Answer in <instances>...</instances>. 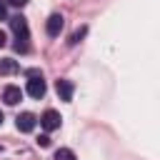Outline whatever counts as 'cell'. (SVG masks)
I'll use <instances>...</instances> for the list:
<instances>
[{
  "label": "cell",
  "mask_w": 160,
  "mask_h": 160,
  "mask_svg": "<svg viewBox=\"0 0 160 160\" xmlns=\"http://www.w3.org/2000/svg\"><path fill=\"white\" fill-rule=\"evenodd\" d=\"M62 25H65L62 15H60V12H52V15L48 18V22H45V30H48L50 38H58V35L62 32Z\"/></svg>",
  "instance_id": "cell-1"
},
{
  "label": "cell",
  "mask_w": 160,
  "mask_h": 160,
  "mask_svg": "<svg viewBox=\"0 0 160 160\" xmlns=\"http://www.w3.org/2000/svg\"><path fill=\"white\" fill-rule=\"evenodd\" d=\"M35 122H38V118H35L32 112H20V115L15 118V125H18L20 132H32V130H35Z\"/></svg>",
  "instance_id": "cell-2"
},
{
  "label": "cell",
  "mask_w": 160,
  "mask_h": 160,
  "mask_svg": "<svg viewBox=\"0 0 160 160\" xmlns=\"http://www.w3.org/2000/svg\"><path fill=\"white\" fill-rule=\"evenodd\" d=\"M10 28H12L15 38H30V32H28V20H25L22 15H12V18H10Z\"/></svg>",
  "instance_id": "cell-3"
},
{
  "label": "cell",
  "mask_w": 160,
  "mask_h": 160,
  "mask_svg": "<svg viewBox=\"0 0 160 160\" xmlns=\"http://www.w3.org/2000/svg\"><path fill=\"white\" fill-rule=\"evenodd\" d=\"M45 90H48V88H45V80H42V78H30V80H28V95H30V98L40 100V98L45 95Z\"/></svg>",
  "instance_id": "cell-4"
},
{
  "label": "cell",
  "mask_w": 160,
  "mask_h": 160,
  "mask_svg": "<svg viewBox=\"0 0 160 160\" xmlns=\"http://www.w3.org/2000/svg\"><path fill=\"white\" fill-rule=\"evenodd\" d=\"M55 90H58V98H60V100L70 102V100H72V92H75V85H72L70 80H58V82H55Z\"/></svg>",
  "instance_id": "cell-5"
},
{
  "label": "cell",
  "mask_w": 160,
  "mask_h": 160,
  "mask_svg": "<svg viewBox=\"0 0 160 160\" xmlns=\"http://www.w3.org/2000/svg\"><path fill=\"white\" fill-rule=\"evenodd\" d=\"M40 125H42L45 130H58V128H60V115H58L55 110H45L42 118H40Z\"/></svg>",
  "instance_id": "cell-6"
},
{
  "label": "cell",
  "mask_w": 160,
  "mask_h": 160,
  "mask_svg": "<svg viewBox=\"0 0 160 160\" xmlns=\"http://www.w3.org/2000/svg\"><path fill=\"white\" fill-rule=\"evenodd\" d=\"M2 100H5L8 105H18V102L22 100V90H20L18 85H8V88L2 90Z\"/></svg>",
  "instance_id": "cell-7"
},
{
  "label": "cell",
  "mask_w": 160,
  "mask_h": 160,
  "mask_svg": "<svg viewBox=\"0 0 160 160\" xmlns=\"http://www.w3.org/2000/svg\"><path fill=\"white\" fill-rule=\"evenodd\" d=\"M15 70H18V62H15V60H10V58L0 60V75H10V72H15Z\"/></svg>",
  "instance_id": "cell-8"
},
{
  "label": "cell",
  "mask_w": 160,
  "mask_h": 160,
  "mask_svg": "<svg viewBox=\"0 0 160 160\" xmlns=\"http://www.w3.org/2000/svg\"><path fill=\"white\" fill-rule=\"evenodd\" d=\"M55 160H75V155H72V150H68V148H60V150L55 152Z\"/></svg>",
  "instance_id": "cell-9"
},
{
  "label": "cell",
  "mask_w": 160,
  "mask_h": 160,
  "mask_svg": "<svg viewBox=\"0 0 160 160\" xmlns=\"http://www.w3.org/2000/svg\"><path fill=\"white\" fill-rule=\"evenodd\" d=\"M15 50L18 52H28V38H18L15 40Z\"/></svg>",
  "instance_id": "cell-10"
},
{
  "label": "cell",
  "mask_w": 160,
  "mask_h": 160,
  "mask_svg": "<svg viewBox=\"0 0 160 160\" xmlns=\"http://www.w3.org/2000/svg\"><path fill=\"white\" fill-rule=\"evenodd\" d=\"M82 35H85V28H80V30H78V32L70 38V42H72V45H75V42H80V38H82Z\"/></svg>",
  "instance_id": "cell-11"
},
{
  "label": "cell",
  "mask_w": 160,
  "mask_h": 160,
  "mask_svg": "<svg viewBox=\"0 0 160 160\" xmlns=\"http://www.w3.org/2000/svg\"><path fill=\"white\" fill-rule=\"evenodd\" d=\"M38 145H40V148H48V145H50V138H48V135H40V138H38Z\"/></svg>",
  "instance_id": "cell-12"
},
{
  "label": "cell",
  "mask_w": 160,
  "mask_h": 160,
  "mask_svg": "<svg viewBox=\"0 0 160 160\" xmlns=\"http://www.w3.org/2000/svg\"><path fill=\"white\" fill-rule=\"evenodd\" d=\"M5 18H8V5L0 2V20H5Z\"/></svg>",
  "instance_id": "cell-13"
},
{
  "label": "cell",
  "mask_w": 160,
  "mask_h": 160,
  "mask_svg": "<svg viewBox=\"0 0 160 160\" xmlns=\"http://www.w3.org/2000/svg\"><path fill=\"white\" fill-rule=\"evenodd\" d=\"M10 5H15V8H25L28 5V0H8Z\"/></svg>",
  "instance_id": "cell-14"
},
{
  "label": "cell",
  "mask_w": 160,
  "mask_h": 160,
  "mask_svg": "<svg viewBox=\"0 0 160 160\" xmlns=\"http://www.w3.org/2000/svg\"><path fill=\"white\" fill-rule=\"evenodd\" d=\"M28 78H42L40 70H28Z\"/></svg>",
  "instance_id": "cell-15"
},
{
  "label": "cell",
  "mask_w": 160,
  "mask_h": 160,
  "mask_svg": "<svg viewBox=\"0 0 160 160\" xmlns=\"http://www.w3.org/2000/svg\"><path fill=\"white\" fill-rule=\"evenodd\" d=\"M0 48H5V32L0 30Z\"/></svg>",
  "instance_id": "cell-16"
},
{
  "label": "cell",
  "mask_w": 160,
  "mask_h": 160,
  "mask_svg": "<svg viewBox=\"0 0 160 160\" xmlns=\"http://www.w3.org/2000/svg\"><path fill=\"white\" fill-rule=\"evenodd\" d=\"M0 125H2V112H0Z\"/></svg>",
  "instance_id": "cell-17"
},
{
  "label": "cell",
  "mask_w": 160,
  "mask_h": 160,
  "mask_svg": "<svg viewBox=\"0 0 160 160\" xmlns=\"http://www.w3.org/2000/svg\"><path fill=\"white\" fill-rule=\"evenodd\" d=\"M0 150H2V148H0Z\"/></svg>",
  "instance_id": "cell-18"
}]
</instances>
